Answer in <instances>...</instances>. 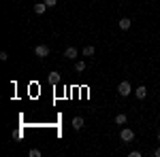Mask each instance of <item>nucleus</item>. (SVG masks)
Segmentation results:
<instances>
[{
    "label": "nucleus",
    "instance_id": "18",
    "mask_svg": "<svg viewBox=\"0 0 160 157\" xmlns=\"http://www.w3.org/2000/svg\"><path fill=\"white\" fill-rule=\"evenodd\" d=\"M158 142H160V132H158Z\"/></svg>",
    "mask_w": 160,
    "mask_h": 157
},
{
    "label": "nucleus",
    "instance_id": "15",
    "mask_svg": "<svg viewBox=\"0 0 160 157\" xmlns=\"http://www.w3.org/2000/svg\"><path fill=\"white\" fill-rule=\"evenodd\" d=\"M0 60H2V62H7V60H9V55H7V51H2V53H0Z\"/></svg>",
    "mask_w": 160,
    "mask_h": 157
},
{
    "label": "nucleus",
    "instance_id": "3",
    "mask_svg": "<svg viewBox=\"0 0 160 157\" xmlns=\"http://www.w3.org/2000/svg\"><path fill=\"white\" fill-rule=\"evenodd\" d=\"M34 53H37L38 58H47V55H49V47H47V45H38V47L34 49Z\"/></svg>",
    "mask_w": 160,
    "mask_h": 157
},
{
    "label": "nucleus",
    "instance_id": "8",
    "mask_svg": "<svg viewBox=\"0 0 160 157\" xmlns=\"http://www.w3.org/2000/svg\"><path fill=\"white\" fill-rule=\"evenodd\" d=\"M47 79H49L51 85H58V83H60V72H49V76H47Z\"/></svg>",
    "mask_w": 160,
    "mask_h": 157
},
{
    "label": "nucleus",
    "instance_id": "4",
    "mask_svg": "<svg viewBox=\"0 0 160 157\" xmlns=\"http://www.w3.org/2000/svg\"><path fill=\"white\" fill-rule=\"evenodd\" d=\"M135 96L139 98V100H143V98L148 96V87H145V85H139V87L135 89Z\"/></svg>",
    "mask_w": 160,
    "mask_h": 157
},
{
    "label": "nucleus",
    "instance_id": "13",
    "mask_svg": "<svg viewBox=\"0 0 160 157\" xmlns=\"http://www.w3.org/2000/svg\"><path fill=\"white\" fill-rule=\"evenodd\" d=\"M28 155H30V157H41V151H38V149H30Z\"/></svg>",
    "mask_w": 160,
    "mask_h": 157
},
{
    "label": "nucleus",
    "instance_id": "2",
    "mask_svg": "<svg viewBox=\"0 0 160 157\" xmlns=\"http://www.w3.org/2000/svg\"><path fill=\"white\" fill-rule=\"evenodd\" d=\"M120 138H122L124 142H130V140H132V138H135V132H132V130H130V127H124L122 132H120Z\"/></svg>",
    "mask_w": 160,
    "mask_h": 157
},
{
    "label": "nucleus",
    "instance_id": "11",
    "mask_svg": "<svg viewBox=\"0 0 160 157\" xmlns=\"http://www.w3.org/2000/svg\"><path fill=\"white\" fill-rule=\"evenodd\" d=\"M75 70H77V72H83V70H86V62H77V64H75Z\"/></svg>",
    "mask_w": 160,
    "mask_h": 157
},
{
    "label": "nucleus",
    "instance_id": "16",
    "mask_svg": "<svg viewBox=\"0 0 160 157\" xmlns=\"http://www.w3.org/2000/svg\"><path fill=\"white\" fill-rule=\"evenodd\" d=\"M130 157H141V151H130Z\"/></svg>",
    "mask_w": 160,
    "mask_h": 157
},
{
    "label": "nucleus",
    "instance_id": "10",
    "mask_svg": "<svg viewBox=\"0 0 160 157\" xmlns=\"http://www.w3.org/2000/svg\"><path fill=\"white\" fill-rule=\"evenodd\" d=\"M115 123H118V125H124V123H126V115H124V113L115 115Z\"/></svg>",
    "mask_w": 160,
    "mask_h": 157
},
{
    "label": "nucleus",
    "instance_id": "9",
    "mask_svg": "<svg viewBox=\"0 0 160 157\" xmlns=\"http://www.w3.org/2000/svg\"><path fill=\"white\" fill-rule=\"evenodd\" d=\"M81 127H83V119H81V117H75V119H73V130L79 132Z\"/></svg>",
    "mask_w": 160,
    "mask_h": 157
},
{
    "label": "nucleus",
    "instance_id": "17",
    "mask_svg": "<svg viewBox=\"0 0 160 157\" xmlns=\"http://www.w3.org/2000/svg\"><path fill=\"white\" fill-rule=\"evenodd\" d=\"M154 157H160V146L156 149V151H154Z\"/></svg>",
    "mask_w": 160,
    "mask_h": 157
},
{
    "label": "nucleus",
    "instance_id": "7",
    "mask_svg": "<svg viewBox=\"0 0 160 157\" xmlns=\"http://www.w3.org/2000/svg\"><path fill=\"white\" fill-rule=\"evenodd\" d=\"M130 25H132V21H130L128 17H122V19H120V28H122V30H130Z\"/></svg>",
    "mask_w": 160,
    "mask_h": 157
},
{
    "label": "nucleus",
    "instance_id": "1",
    "mask_svg": "<svg viewBox=\"0 0 160 157\" xmlns=\"http://www.w3.org/2000/svg\"><path fill=\"white\" fill-rule=\"evenodd\" d=\"M118 94H120V96H130V94H132V87H130V83H128V81H122V83L118 85Z\"/></svg>",
    "mask_w": 160,
    "mask_h": 157
},
{
    "label": "nucleus",
    "instance_id": "14",
    "mask_svg": "<svg viewBox=\"0 0 160 157\" xmlns=\"http://www.w3.org/2000/svg\"><path fill=\"white\" fill-rule=\"evenodd\" d=\"M43 2H45L47 7H56V4H58V0H43Z\"/></svg>",
    "mask_w": 160,
    "mask_h": 157
},
{
    "label": "nucleus",
    "instance_id": "5",
    "mask_svg": "<svg viewBox=\"0 0 160 157\" xmlns=\"http://www.w3.org/2000/svg\"><path fill=\"white\" fill-rule=\"evenodd\" d=\"M77 53H79V51H77L75 47H68L66 51H64V58H66V60H75V58H77Z\"/></svg>",
    "mask_w": 160,
    "mask_h": 157
},
{
    "label": "nucleus",
    "instance_id": "12",
    "mask_svg": "<svg viewBox=\"0 0 160 157\" xmlns=\"http://www.w3.org/2000/svg\"><path fill=\"white\" fill-rule=\"evenodd\" d=\"M83 55H86V58L94 55V47H90V45H88V47H83Z\"/></svg>",
    "mask_w": 160,
    "mask_h": 157
},
{
    "label": "nucleus",
    "instance_id": "6",
    "mask_svg": "<svg viewBox=\"0 0 160 157\" xmlns=\"http://www.w3.org/2000/svg\"><path fill=\"white\" fill-rule=\"evenodd\" d=\"M47 9H49V7H47L45 2H37V4H34V13H38V15H43Z\"/></svg>",
    "mask_w": 160,
    "mask_h": 157
}]
</instances>
